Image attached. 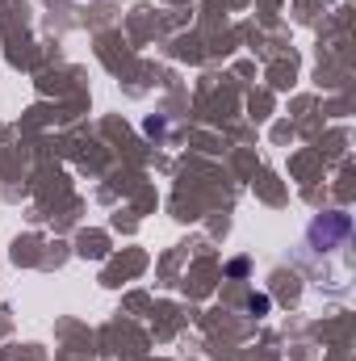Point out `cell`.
<instances>
[{
  "label": "cell",
  "mask_w": 356,
  "mask_h": 361,
  "mask_svg": "<svg viewBox=\"0 0 356 361\" xmlns=\"http://www.w3.org/2000/svg\"><path fill=\"white\" fill-rule=\"evenodd\" d=\"M348 231H352L348 214H319V219L310 223L306 240H310V248H314V252H327V248H340V244L348 240Z\"/></svg>",
  "instance_id": "1"
},
{
  "label": "cell",
  "mask_w": 356,
  "mask_h": 361,
  "mask_svg": "<svg viewBox=\"0 0 356 361\" xmlns=\"http://www.w3.org/2000/svg\"><path fill=\"white\" fill-rule=\"evenodd\" d=\"M248 311H252V315H265L268 311V294H252V298H248Z\"/></svg>",
  "instance_id": "2"
}]
</instances>
